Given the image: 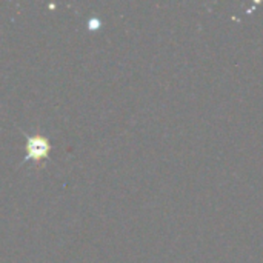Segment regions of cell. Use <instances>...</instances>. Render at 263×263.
Masks as SVG:
<instances>
[{
    "mask_svg": "<svg viewBox=\"0 0 263 263\" xmlns=\"http://www.w3.org/2000/svg\"><path fill=\"white\" fill-rule=\"evenodd\" d=\"M48 149H49V145L40 137H34L28 143V153L31 157H35V159H40L42 156H45Z\"/></svg>",
    "mask_w": 263,
    "mask_h": 263,
    "instance_id": "obj_1",
    "label": "cell"
}]
</instances>
